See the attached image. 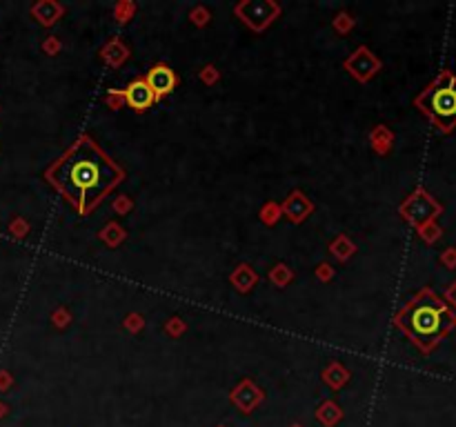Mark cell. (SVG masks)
I'll use <instances>...</instances> for the list:
<instances>
[{"instance_id":"3","label":"cell","mask_w":456,"mask_h":427,"mask_svg":"<svg viewBox=\"0 0 456 427\" xmlns=\"http://www.w3.org/2000/svg\"><path fill=\"white\" fill-rule=\"evenodd\" d=\"M154 92L149 89V85L145 80H134L129 85V87L125 89V101L129 107H134V109H147L152 103H154Z\"/></svg>"},{"instance_id":"2","label":"cell","mask_w":456,"mask_h":427,"mask_svg":"<svg viewBox=\"0 0 456 427\" xmlns=\"http://www.w3.org/2000/svg\"><path fill=\"white\" fill-rule=\"evenodd\" d=\"M429 118L443 129L450 131L456 125V78L446 71L432 87L418 99Z\"/></svg>"},{"instance_id":"6","label":"cell","mask_w":456,"mask_h":427,"mask_svg":"<svg viewBox=\"0 0 456 427\" xmlns=\"http://www.w3.org/2000/svg\"><path fill=\"white\" fill-rule=\"evenodd\" d=\"M443 261L450 263V265H456V252H448L446 256H443Z\"/></svg>"},{"instance_id":"5","label":"cell","mask_w":456,"mask_h":427,"mask_svg":"<svg viewBox=\"0 0 456 427\" xmlns=\"http://www.w3.org/2000/svg\"><path fill=\"white\" fill-rule=\"evenodd\" d=\"M74 180L82 189H89L91 185H96V180H98V169L89 163H80L74 169Z\"/></svg>"},{"instance_id":"1","label":"cell","mask_w":456,"mask_h":427,"mask_svg":"<svg viewBox=\"0 0 456 427\" xmlns=\"http://www.w3.org/2000/svg\"><path fill=\"white\" fill-rule=\"evenodd\" d=\"M401 323L416 343L429 347V345H434L448 329L454 327L456 319L434 294H427L425 291V294L405 312Z\"/></svg>"},{"instance_id":"4","label":"cell","mask_w":456,"mask_h":427,"mask_svg":"<svg viewBox=\"0 0 456 427\" xmlns=\"http://www.w3.org/2000/svg\"><path fill=\"white\" fill-rule=\"evenodd\" d=\"M149 85V89L154 92V96H163L167 92H172L174 89V85H176V78H174V71L170 67H154L149 71V76L145 80Z\"/></svg>"},{"instance_id":"7","label":"cell","mask_w":456,"mask_h":427,"mask_svg":"<svg viewBox=\"0 0 456 427\" xmlns=\"http://www.w3.org/2000/svg\"><path fill=\"white\" fill-rule=\"evenodd\" d=\"M448 301H450V303L454 305V307H456V283H454V287L448 291Z\"/></svg>"}]
</instances>
